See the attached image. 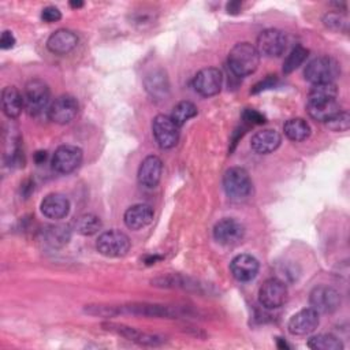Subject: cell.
Masks as SVG:
<instances>
[{
    "label": "cell",
    "mask_w": 350,
    "mask_h": 350,
    "mask_svg": "<svg viewBox=\"0 0 350 350\" xmlns=\"http://www.w3.org/2000/svg\"><path fill=\"white\" fill-rule=\"evenodd\" d=\"M260 64V53L250 42H239L228 52L227 66L235 77L253 74Z\"/></svg>",
    "instance_id": "obj_1"
},
{
    "label": "cell",
    "mask_w": 350,
    "mask_h": 350,
    "mask_svg": "<svg viewBox=\"0 0 350 350\" xmlns=\"http://www.w3.org/2000/svg\"><path fill=\"white\" fill-rule=\"evenodd\" d=\"M49 98H51V90L46 82H44L40 78H33L25 85L23 90V101H25V109L31 116H38L44 111H48L49 108Z\"/></svg>",
    "instance_id": "obj_2"
},
{
    "label": "cell",
    "mask_w": 350,
    "mask_h": 350,
    "mask_svg": "<svg viewBox=\"0 0 350 350\" xmlns=\"http://www.w3.org/2000/svg\"><path fill=\"white\" fill-rule=\"evenodd\" d=\"M223 187L231 201H243L253 191V183L247 171L242 167H231L224 172Z\"/></svg>",
    "instance_id": "obj_3"
},
{
    "label": "cell",
    "mask_w": 350,
    "mask_h": 350,
    "mask_svg": "<svg viewBox=\"0 0 350 350\" xmlns=\"http://www.w3.org/2000/svg\"><path fill=\"white\" fill-rule=\"evenodd\" d=\"M304 74L312 85L334 82L339 74V64L329 56H319L306 64Z\"/></svg>",
    "instance_id": "obj_4"
},
{
    "label": "cell",
    "mask_w": 350,
    "mask_h": 350,
    "mask_svg": "<svg viewBox=\"0 0 350 350\" xmlns=\"http://www.w3.org/2000/svg\"><path fill=\"white\" fill-rule=\"evenodd\" d=\"M129 237L118 230L104 231L96 241L97 252L105 257H123L130 250Z\"/></svg>",
    "instance_id": "obj_5"
},
{
    "label": "cell",
    "mask_w": 350,
    "mask_h": 350,
    "mask_svg": "<svg viewBox=\"0 0 350 350\" xmlns=\"http://www.w3.org/2000/svg\"><path fill=\"white\" fill-rule=\"evenodd\" d=\"M287 45L286 34L279 29H267L261 31L257 37L256 49L260 56L265 57H278L280 56Z\"/></svg>",
    "instance_id": "obj_6"
},
{
    "label": "cell",
    "mask_w": 350,
    "mask_h": 350,
    "mask_svg": "<svg viewBox=\"0 0 350 350\" xmlns=\"http://www.w3.org/2000/svg\"><path fill=\"white\" fill-rule=\"evenodd\" d=\"M152 133L157 145L163 149H170L179 139V127L167 115H156L152 122Z\"/></svg>",
    "instance_id": "obj_7"
},
{
    "label": "cell",
    "mask_w": 350,
    "mask_h": 350,
    "mask_svg": "<svg viewBox=\"0 0 350 350\" xmlns=\"http://www.w3.org/2000/svg\"><path fill=\"white\" fill-rule=\"evenodd\" d=\"M82 149L75 145H60L52 154V168L59 174H70L82 163Z\"/></svg>",
    "instance_id": "obj_8"
},
{
    "label": "cell",
    "mask_w": 350,
    "mask_h": 350,
    "mask_svg": "<svg viewBox=\"0 0 350 350\" xmlns=\"http://www.w3.org/2000/svg\"><path fill=\"white\" fill-rule=\"evenodd\" d=\"M78 109L79 104L74 96L62 94L51 103L46 113L52 122L57 124H67L77 116Z\"/></svg>",
    "instance_id": "obj_9"
},
{
    "label": "cell",
    "mask_w": 350,
    "mask_h": 350,
    "mask_svg": "<svg viewBox=\"0 0 350 350\" xmlns=\"http://www.w3.org/2000/svg\"><path fill=\"white\" fill-rule=\"evenodd\" d=\"M309 302L317 313H332L340 305V294L331 286L320 284L312 290Z\"/></svg>",
    "instance_id": "obj_10"
},
{
    "label": "cell",
    "mask_w": 350,
    "mask_h": 350,
    "mask_svg": "<svg viewBox=\"0 0 350 350\" xmlns=\"http://www.w3.org/2000/svg\"><path fill=\"white\" fill-rule=\"evenodd\" d=\"M287 299V287L286 284L276 279H267L258 290V301L267 309H276L282 306Z\"/></svg>",
    "instance_id": "obj_11"
},
{
    "label": "cell",
    "mask_w": 350,
    "mask_h": 350,
    "mask_svg": "<svg viewBox=\"0 0 350 350\" xmlns=\"http://www.w3.org/2000/svg\"><path fill=\"white\" fill-rule=\"evenodd\" d=\"M221 72L219 68L215 67H206L200 70L193 79L194 90L202 97H211L217 94L221 89Z\"/></svg>",
    "instance_id": "obj_12"
},
{
    "label": "cell",
    "mask_w": 350,
    "mask_h": 350,
    "mask_svg": "<svg viewBox=\"0 0 350 350\" xmlns=\"http://www.w3.org/2000/svg\"><path fill=\"white\" fill-rule=\"evenodd\" d=\"M245 228L243 226L231 217H224L219 220L213 227V238L217 243L224 246H234L243 239Z\"/></svg>",
    "instance_id": "obj_13"
},
{
    "label": "cell",
    "mask_w": 350,
    "mask_h": 350,
    "mask_svg": "<svg viewBox=\"0 0 350 350\" xmlns=\"http://www.w3.org/2000/svg\"><path fill=\"white\" fill-rule=\"evenodd\" d=\"M320 323L319 313L313 308H305L291 316L287 328L291 335L304 336L313 332Z\"/></svg>",
    "instance_id": "obj_14"
},
{
    "label": "cell",
    "mask_w": 350,
    "mask_h": 350,
    "mask_svg": "<svg viewBox=\"0 0 350 350\" xmlns=\"http://www.w3.org/2000/svg\"><path fill=\"white\" fill-rule=\"evenodd\" d=\"M104 329L111 331L113 334H118L129 340H133L139 345H148V346H157L164 342V339L154 334H146L141 332L133 327H127L124 324H116V323H103Z\"/></svg>",
    "instance_id": "obj_15"
},
{
    "label": "cell",
    "mask_w": 350,
    "mask_h": 350,
    "mask_svg": "<svg viewBox=\"0 0 350 350\" xmlns=\"http://www.w3.org/2000/svg\"><path fill=\"white\" fill-rule=\"evenodd\" d=\"M230 269L232 276L239 282H250L253 280L260 269V264L256 257L252 254H238L230 262Z\"/></svg>",
    "instance_id": "obj_16"
},
{
    "label": "cell",
    "mask_w": 350,
    "mask_h": 350,
    "mask_svg": "<svg viewBox=\"0 0 350 350\" xmlns=\"http://www.w3.org/2000/svg\"><path fill=\"white\" fill-rule=\"evenodd\" d=\"M163 172V163L157 156H146L138 168V182L145 187H154L160 182Z\"/></svg>",
    "instance_id": "obj_17"
},
{
    "label": "cell",
    "mask_w": 350,
    "mask_h": 350,
    "mask_svg": "<svg viewBox=\"0 0 350 350\" xmlns=\"http://www.w3.org/2000/svg\"><path fill=\"white\" fill-rule=\"evenodd\" d=\"M41 213L52 220H60L70 212V201L60 193H51L41 201Z\"/></svg>",
    "instance_id": "obj_18"
},
{
    "label": "cell",
    "mask_w": 350,
    "mask_h": 350,
    "mask_svg": "<svg viewBox=\"0 0 350 350\" xmlns=\"http://www.w3.org/2000/svg\"><path fill=\"white\" fill-rule=\"evenodd\" d=\"M77 44L78 37L74 31L67 29H59L49 36L46 41V48L55 55H67L77 46Z\"/></svg>",
    "instance_id": "obj_19"
},
{
    "label": "cell",
    "mask_w": 350,
    "mask_h": 350,
    "mask_svg": "<svg viewBox=\"0 0 350 350\" xmlns=\"http://www.w3.org/2000/svg\"><path fill=\"white\" fill-rule=\"evenodd\" d=\"M153 209L148 204H135L127 208L123 220L130 230H141L149 226L153 220Z\"/></svg>",
    "instance_id": "obj_20"
},
{
    "label": "cell",
    "mask_w": 350,
    "mask_h": 350,
    "mask_svg": "<svg viewBox=\"0 0 350 350\" xmlns=\"http://www.w3.org/2000/svg\"><path fill=\"white\" fill-rule=\"evenodd\" d=\"M282 142L280 134L273 129H264L256 131L250 139V146L256 153L267 154L279 148Z\"/></svg>",
    "instance_id": "obj_21"
},
{
    "label": "cell",
    "mask_w": 350,
    "mask_h": 350,
    "mask_svg": "<svg viewBox=\"0 0 350 350\" xmlns=\"http://www.w3.org/2000/svg\"><path fill=\"white\" fill-rule=\"evenodd\" d=\"M1 108L7 118L15 119L25 108L23 94L15 86H5L1 90Z\"/></svg>",
    "instance_id": "obj_22"
},
{
    "label": "cell",
    "mask_w": 350,
    "mask_h": 350,
    "mask_svg": "<svg viewBox=\"0 0 350 350\" xmlns=\"http://www.w3.org/2000/svg\"><path fill=\"white\" fill-rule=\"evenodd\" d=\"M306 111L310 118L319 122H327L340 111V105L336 98L329 100H313L306 103Z\"/></svg>",
    "instance_id": "obj_23"
},
{
    "label": "cell",
    "mask_w": 350,
    "mask_h": 350,
    "mask_svg": "<svg viewBox=\"0 0 350 350\" xmlns=\"http://www.w3.org/2000/svg\"><path fill=\"white\" fill-rule=\"evenodd\" d=\"M283 131L288 139L294 142H301L310 135V126L302 118H291L284 123Z\"/></svg>",
    "instance_id": "obj_24"
},
{
    "label": "cell",
    "mask_w": 350,
    "mask_h": 350,
    "mask_svg": "<svg viewBox=\"0 0 350 350\" xmlns=\"http://www.w3.org/2000/svg\"><path fill=\"white\" fill-rule=\"evenodd\" d=\"M126 312L133 314H141V316H149V317H171L175 314V312L163 305H152V304H131L124 306Z\"/></svg>",
    "instance_id": "obj_25"
},
{
    "label": "cell",
    "mask_w": 350,
    "mask_h": 350,
    "mask_svg": "<svg viewBox=\"0 0 350 350\" xmlns=\"http://www.w3.org/2000/svg\"><path fill=\"white\" fill-rule=\"evenodd\" d=\"M197 115V107L191 103V101H179L171 111L170 118L172 119V122L180 127L183 126L187 120H190L191 118H194Z\"/></svg>",
    "instance_id": "obj_26"
},
{
    "label": "cell",
    "mask_w": 350,
    "mask_h": 350,
    "mask_svg": "<svg viewBox=\"0 0 350 350\" xmlns=\"http://www.w3.org/2000/svg\"><path fill=\"white\" fill-rule=\"evenodd\" d=\"M308 347L313 350H342L343 343L334 335L319 334L308 340Z\"/></svg>",
    "instance_id": "obj_27"
},
{
    "label": "cell",
    "mask_w": 350,
    "mask_h": 350,
    "mask_svg": "<svg viewBox=\"0 0 350 350\" xmlns=\"http://www.w3.org/2000/svg\"><path fill=\"white\" fill-rule=\"evenodd\" d=\"M103 227V223L98 216L93 213H85L79 216L75 221V230L82 235H93L98 232Z\"/></svg>",
    "instance_id": "obj_28"
},
{
    "label": "cell",
    "mask_w": 350,
    "mask_h": 350,
    "mask_svg": "<svg viewBox=\"0 0 350 350\" xmlns=\"http://www.w3.org/2000/svg\"><path fill=\"white\" fill-rule=\"evenodd\" d=\"M145 86L148 92L154 97H161L165 90H168V82L165 74L161 71H153L145 79Z\"/></svg>",
    "instance_id": "obj_29"
},
{
    "label": "cell",
    "mask_w": 350,
    "mask_h": 350,
    "mask_svg": "<svg viewBox=\"0 0 350 350\" xmlns=\"http://www.w3.org/2000/svg\"><path fill=\"white\" fill-rule=\"evenodd\" d=\"M336 94H338V89L334 82L316 83V85H312V89L308 93V101L336 98Z\"/></svg>",
    "instance_id": "obj_30"
},
{
    "label": "cell",
    "mask_w": 350,
    "mask_h": 350,
    "mask_svg": "<svg viewBox=\"0 0 350 350\" xmlns=\"http://www.w3.org/2000/svg\"><path fill=\"white\" fill-rule=\"evenodd\" d=\"M71 232L67 226H49L45 230V239L52 246H63L70 241Z\"/></svg>",
    "instance_id": "obj_31"
},
{
    "label": "cell",
    "mask_w": 350,
    "mask_h": 350,
    "mask_svg": "<svg viewBox=\"0 0 350 350\" xmlns=\"http://www.w3.org/2000/svg\"><path fill=\"white\" fill-rule=\"evenodd\" d=\"M306 57H308V49H305L301 45L293 48V51L290 52V55L286 57V60L283 63V71L286 74L293 72L295 68H298L305 62Z\"/></svg>",
    "instance_id": "obj_32"
},
{
    "label": "cell",
    "mask_w": 350,
    "mask_h": 350,
    "mask_svg": "<svg viewBox=\"0 0 350 350\" xmlns=\"http://www.w3.org/2000/svg\"><path fill=\"white\" fill-rule=\"evenodd\" d=\"M325 123L334 131H346L350 126V116L346 111H339L335 116H332Z\"/></svg>",
    "instance_id": "obj_33"
},
{
    "label": "cell",
    "mask_w": 350,
    "mask_h": 350,
    "mask_svg": "<svg viewBox=\"0 0 350 350\" xmlns=\"http://www.w3.org/2000/svg\"><path fill=\"white\" fill-rule=\"evenodd\" d=\"M323 22L331 30H346L347 19L339 12H329L323 18Z\"/></svg>",
    "instance_id": "obj_34"
},
{
    "label": "cell",
    "mask_w": 350,
    "mask_h": 350,
    "mask_svg": "<svg viewBox=\"0 0 350 350\" xmlns=\"http://www.w3.org/2000/svg\"><path fill=\"white\" fill-rule=\"evenodd\" d=\"M242 119L243 122H246L247 124H262L265 122V116L262 113H260L256 109H245L242 113Z\"/></svg>",
    "instance_id": "obj_35"
},
{
    "label": "cell",
    "mask_w": 350,
    "mask_h": 350,
    "mask_svg": "<svg viewBox=\"0 0 350 350\" xmlns=\"http://www.w3.org/2000/svg\"><path fill=\"white\" fill-rule=\"evenodd\" d=\"M41 19L46 23H53V22H57L62 19V12L59 11V8H56L53 5H48L42 10Z\"/></svg>",
    "instance_id": "obj_36"
},
{
    "label": "cell",
    "mask_w": 350,
    "mask_h": 350,
    "mask_svg": "<svg viewBox=\"0 0 350 350\" xmlns=\"http://www.w3.org/2000/svg\"><path fill=\"white\" fill-rule=\"evenodd\" d=\"M276 77L275 75H268L267 78H264L262 81H260L258 83H256L254 86H253V89H252V93H258V92H261V90H267V89H269V88H273L275 86V83H276Z\"/></svg>",
    "instance_id": "obj_37"
},
{
    "label": "cell",
    "mask_w": 350,
    "mask_h": 350,
    "mask_svg": "<svg viewBox=\"0 0 350 350\" xmlns=\"http://www.w3.org/2000/svg\"><path fill=\"white\" fill-rule=\"evenodd\" d=\"M14 45H15V37H14L12 31L4 30L1 33V37H0V46H1V49H10Z\"/></svg>",
    "instance_id": "obj_38"
},
{
    "label": "cell",
    "mask_w": 350,
    "mask_h": 350,
    "mask_svg": "<svg viewBox=\"0 0 350 350\" xmlns=\"http://www.w3.org/2000/svg\"><path fill=\"white\" fill-rule=\"evenodd\" d=\"M46 156L48 154H46L45 150H38V152L34 153V160H36L37 164H41V163H44L46 160Z\"/></svg>",
    "instance_id": "obj_39"
},
{
    "label": "cell",
    "mask_w": 350,
    "mask_h": 350,
    "mask_svg": "<svg viewBox=\"0 0 350 350\" xmlns=\"http://www.w3.org/2000/svg\"><path fill=\"white\" fill-rule=\"evenodd\" d=\"M239 8H241V3H239V1H231V3L227 4V11L231 12V14L238 12Z\"/></svg>",
    "instance_id": "obj_40"
},
{
    "label": "cell",
    "mask_w": 350,
    "mask_h": 350,
    "mask_svg": "<svg viewBox=\"0 0 350 350\" xmlns=\"http://www.w3.org/2000/svg\"><path fill=\"white\" fill-rule=\"evenodd\" d=\"M278 347L279 349H290V346L283 339H280V338L278 339Z\"/></svg>",
    "instance_id": "obj_41"
},
{
    "label": "cell",
    "mask_w": 350,
    "mask_h": 350,
    "mask_svg": "<svg viewBox=\"0 0 350 350\" xmlns=\"http://www.w3.org/2000/svg\"><path fill=\"white\" fill-rule=\"evenodd\" d=\"M70 5H71L72 8H79V7L83 5V3H82V1H71Z\"/></svg>",
    "instance_id": "obj_42"
},
{
    "label": "cell",
    "mask_w": 350,
    "mask_h": 350,
    "mask_svg": "<svg viewBox=\"0 0 350 350\" xmlns=\"http://www.w3.org/2000/svg\"><path fill=\"white\" fill-rule=\"evenodd\" d=\"M159 258H161V257H159V256H150V258L146 260V264H154L156 260H159Z\"/></svg>",
    "instance_id": "obj_43"
}]
</instances>
